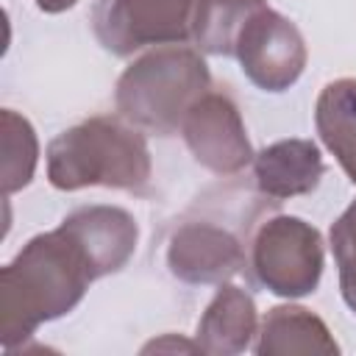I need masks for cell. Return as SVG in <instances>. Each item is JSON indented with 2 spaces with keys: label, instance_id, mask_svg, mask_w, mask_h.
Returning a JSON list of instances; mask_svg holds the SVG:
<instances>
[{
  "label": "cell",
  "instance_id": "11",
  "mask_svg": "<svg viewBox=\"0 0 356 356\" xmlns=\"http://www.w3.org/2000/svg\"><path fill=\"white\" fill-rule=\"evenodd\" d=\"M253 350L259 356H289V353H339L328 325L303 306H273L256 334Z\"/></svg>",
  "mask_w": 356,
  "mask_h": 356
},
{
  "label": "cell",
  "instance_id": "6",
  "mask_svg": "<svg viewBox=\"0 0 356 356\" xmlns=\"http://www.w3.org/2000/svg\"><path fill=\"white\" fill-rule=\"evenodd\" d=\"M234 56L250 83L264 92L289 89L303 75V67L309 61V50L298 25L270 6L253 11L242 25Z\"/></svg>",
  "mask_w": 356,
  "mask_h": 356
},
{
  "label": "cell",
  "instance_id": "2",
  "mask_svg": "<svg viewBox=\"0 0 356 356\" xmlns=\"http://www.w3.org/2000/svg\"><path fill=\"white\" fill-rule=\"evenodd\" d=\"M153 161L136 125L120 117H89L47 145V181L61 192L86 186L147 195Z\"/></svg>",
  "mask_w": 356,
  "mask_h": 356
},
{
  "label": "cell",
  "instance_id": "4",
  "mask_svg": "<svg viewBox=\"0 0 356 356\" xmlns=\"http://www.w3.org/2000/svg\"><path fill=\"white\" fill-rule=\"evenodd\" d=\"M250 267L256 281L278 298L312 295L323 278L320 231L292 214L264 220L250 245Z\"/></svg>",
  "mask_w": 356,
  "mask_h": 356
},
{
  "label": "cell",
  "instance_id": "9",
  "mask_svg": "<svg viewBox=\"0 0 356 356\" xmlns=\"http://www.w3.org/2000/svg\"><path fill=\"white\" fill-rule=\"evenodd\" d=\"M325 172L320 147L312 139H281L253 156V175L261 195L289 200L317 189Z\"/></svg>",
  "mask_w": 356,
  "mask_h": 356
},
{
  "label": "cell",
  "instance_id": "3",
  "mask_svg": "<svg viewBox=\"0 0 356 356\" xmlns=\"http://www.w3.org/2000/svg\"><path fill=\"white\" fill-rule=\"evenodd\" d=\"M211 89L203 56L186 44H161L139 56L117 81L114 103L122 120L156 136H172L189 106Z\"/></svg>",
  "mask_w": 356,
  "mask_h": 356
},
{
  "label": "cell",
  "instance_id": "13",
  "mask_svg": "<svg viewBox=\"0 0 356 356\" xmlns=\"http://www.w3.org/2000/svg\"><path fill=\"white\" fill-rule=\"evenodd\" d=\"M261 6H267V0H195V44L211 56H234V44L242 25Z\"/></svg>",
  "mask_w": 356,
  "mask_h": 356
},
{
  "label": "cell",
  "instance_id": "10",
  "mask_svg": "<svg viewBox=\"0 0 356 356\" xmlns=\"http://www.w3.org/2000/svg\"><path fill=\"white\" fill-rule=\"evenodd\" d=\"M256 334H259V314L253 298L234 284H220L197 323L195 342L200 353H211V356L242 353L250 348V339Z\"/></svg>",
  "mask_w": 356,
  "mask_h": 356
},
{
  "label": "cell",
  "instance_id": "7",
  "mask_svg": "<svg viewBox=\"0 0 356 356\" xmlns=\"http://www.w3.org/2000/svg\"><path fill=\"white\" fill-rule=\"evenodd\" d=\"M181 136L195 161L214 175H236L253 161L242 114L225 92L200 95L181 122Z\"/></svg>",
  "mask_w": 356,
  "mask_h": 356
},
{
  "label": "cell",
  "instance_id": "15",
  "mask_svg": "<svg viewBox=\"0 0 356 356\" xmlns=\"http://www.w3.org/2000/svg\"><path fill=\"white\" fill-rule=\"evenodd\" d=\"M331 253L339 270V292L356 314V200L331 225Z\"/></svg>",
  "mask_w": 356,
  "mask_h": 356
},
{
  "label": "cell",
  "instance_id": "1",
  "mask_svg": "<svg viewBox=\"0 0 356 356\" xmlns=\"http://www.w3.org/2000/svg\"><path fill=\"white\" fill-rule=\"evenodd\" d=\"M103 270L83 239L61 220L36 234L0 270V342L14 348L42 323L72 312Z\"/></svg>",
  "mask_w": 356,
  "mask_h": 356
},
{
  "label": "cell",
  "instance_id": "14",
  "mask_svg": "<svg viewBox=\"0 0 356 356\" xmlns=\"http://www.w3.org/2000/svg\"><path fill=\"white\" fill-rule=\"evenodd\" d=\"M0 139H3V195H14L17 189L28 186L36 170V159H39V142H36V131L33 125L11 111L3 108L0 111Z\"/></svg>",
  "mask_w": 356,
  "mask_h": 356
},
{
  "label": "cell",
  "instance_id": "5",
  "mask_svg": "<svg viewBox=\"0 0 356 356\" xmlns=\"http://www.w3.org/2000/svg\"><path fill=\"white\" fill-rule=\"evenodd\" d=\"M195 0H97L92 31L111 56H134L142 47L184 44L192 39Z\"/></svg>",
  "mask_w": 356,
  "mask_h": 356
},
{
  "label": "cell",
  "instance_id": "16",
  "mask_svg": "<svg viewBox=\"0 0 356 356\" xmlns=\"http://www.w3.org/2000/svg\"><path fill=\"white\" fill-rule=\"evenodd\" d=\"M44 14H61V11H67V8H72L78 0H33Z\"/></svg>",
  "mask_w": 356,
  "mask_h": 356
},
{
  "label": "cell",
  "instance_id": "8",
  "mask_svg": "<svg viewBox=\"0 0 356 356\" xmlns=\"http://www.w3.org/2000/svg\"><path fill=\"white\" fill-rule=\"evenodd\" d=\"M167 267L184 284H225L245 267V248L225 225L195 220L170 236Z\"/></svg>",
  "mask_w": 356,
  "mask_h": 356
},
{
  "label": "cell",
  "instance_id": "12",
  "mask_svg": "<svg viewBox=\"0 0 356 356\" xmlns=\"http://www.w3.org/2000/svg\"><path fill=\"white\" fill-rule=\"evenodd\" d=\"M314 125L323 145L356 184V78H337L323 86L314 103Z\"/></svg>",
  "mask_w": 356,
  "mask_h": 356
}]
</instances>
